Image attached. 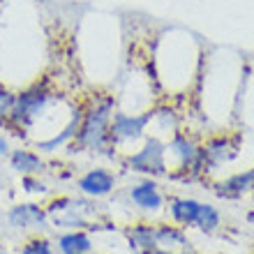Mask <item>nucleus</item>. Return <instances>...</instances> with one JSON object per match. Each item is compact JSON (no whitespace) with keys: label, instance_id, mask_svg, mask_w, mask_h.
<instances>
[{"label":"nucleus","instance_id":"nucleus-6","mask_svg":"<svg viewBox=\"0 0 254 254\" xmlns=\"http://www.w3.org/2000/svg\"><path fill=\"white\" fill-rule=\"evenodd\" d=\"M81 118H83V116H81V111H74L72 118H69V123L65 125V129H63L58 136H54L51 141H40V143H37V148H40V150H56V148L63 146L65 141H69L72 136H76L79 125H81Z\"/></svg>","mask_w":254,"mask_h":254},{"label":"nucleus","instance_id":"nucleus-19","mask_svg":"<svg viewBox=\"0 0 254 254\" xmlns=\"http://www.w3.org/2000/svg\"><path fill=\"white\" fill-rule=\"evenodd\" d=\"M7 150H9V146H7V141L0 136V155H7Z\"/></svg>","mask_w":254,"mask_h":254},{"label":"nucleus","instance_id":"nucleus-8","mask_svg":"<svg viewBox=\"0 0 254 254\" xmlns=\"http://www.w3.org/2000/svg\"><path fill=\"white\" fill-rule=\"evenodd\" d=\"M199 213H201V203L199 201H192V199L174 201V206H171V215H174L181 224H196Z\"/></svg>","mask_w":254,"mask_h":254},{"label":"nucleus","instance_id":"nucleus-3","mask_svg":"<svg viewBox=\"0 0 254 254\" xmlns=\"http://www.w3.org/2000/svg\"><path fill=\"white\" fill-rule=\"evenodd\" d=\"M153 114H141V116H129V114H116L111 116V127H109V134H111V141L116 139H136L146 125L150 123Z\"/></svg>","mask_w":254,"mask_h":254},{"label":"nucleus","instance_id":"nucleus-17","mask_svg":"<svg viewBox=\"0 0 254 254\" xmlns=\"http://www.w3.org/2000/svg\"><path fill=\"white\" fill-rule=\"evenodd\" d=\"M164 241H176V243H183V234L176 231V229H160L157 231V243H164Z\"/></svg>","mask_w":254,"mask_h":254},{"label":"nucleus","instance_id":"nucleus-11","mask_svg":"<svg viewBox=\"0 0 254 254\" xmlns=\"http://www.w3.org/2000/svg\"><path fill=\"white\" fill-rule=\"evenodd\" d=\"M63 254H86L90 250V238L86 234H69L61 238Z\"/></svg>","mask_w":254,"mask_h":254},{"label":"nucleus","instance_id":"nucleus-10","mask_svg":"<svg viewBox=\"0 0 254 254\" xmlns=\"http://www.w3.org/2000/svg\"><path fill=\"white\" fill-rule=\"evenodd\" d=\"M132 199L139 203L141 208H160L162 203V196L157 194V190H155L153 183H143V185H139V188L132 190Z\"/></svg>","mask_w":254,"mask_h":254},{"label":"nucleus","instance_id":"nucleus-18","mask_svg":"<svg viewBox=\"0 0 254 254\" xmlns=\"http://www.w3.org/2000/svg\"><path fill=\"white\" fill-rule=\"evenodd\" d=\"M23 185H26V190H30V192H44V185L30 181V178H23Z\"/></svg>","mask_w":254,"mask_h":254},{"label":"nucleus","instance_id":"nucleus-2","mask_svg":"<svg viewBox=\"0 0 254 254\" xmlns=\"http://www.w3.org/2000/svg\"><path fill=\"white\" fill-rule=\"evenodd\" d=\"M49 102V90L44 86H35L28 88L23 93L16 95L9 114V125L14 127H26L35 121V116H40V111L47 107Z\"/></svg>","mask_w":254,"mask_h":254},{"label":"nucleus","instance_id":"nucleus-13","mask_svg":"<svg viewBox=\"0 0 254 254\" xmlns=\"http://www.w3.org/2000/svg\"><path fill=\"white\" fill-rule=\"evenodd\" d=\"M14 100H16V95L0 86V127L9 123V114H12Z\"/></svg>","mask_w":254,"mask_h":254},{"label":"nucleus","instance_id":"nucleus-15","mask_svg":"<svg viewBox=\"0 0 254 254\" xmlns=\"http://www.w3.org/2000/svg\"><path fill=\"white\" fill-rule=\"evenodd\" d=\"M171 148H174L176 153L183 157V164H188V162L194 157V146L190 143L188 139H185V136H176L174 143H171Z\"/></svg>","mask_w":254,"mask_h":254},{"label":"nucleus","instance_id":"nucleus-5","mask_svg":"<svg viewBox=\"0 0 254 254\" xmlns=\"http://www.w3.org/2000/svg\"><path fill=\"white\" fill-rule=\"evenodd\" d=\"M79 188L81 192L90 194V196H104L114 190V176L102 171V169H95L90 174H86L83 178L79 181Z\"/></svg>","mask_w":254,"mask_h":254},{"label":"nucleus","instance_id":"nucleus-14","mask_svg":"<svg viewBox=\"0 0 254 254\" xmlns=\"http://www.w3.org/2000/svg\"><path fill=\"white\" fill-rule=\"evenodd\" d=\"M250 188H254V169L248 171V174L234 176V178L227 183V190H231V192H245V190H250Z\"/></svg>","mask_w":254,"mask_h":254},{"label":"nucleus","instance_id":"nucleus-12","mask_svg":"<svg viewBox=\"0 0 254 254\" xmlns=\"http://www.w3.org/2000/svg\"><path fill=\"white\" fill-rule=\"evenodd\" d=\"M196 224H199L201 229H206V231H213V229L220 224V215H217V210H215L213 206H203V203H201V213H199V217H196Z\"/></svg>","mask_w":254,"mask_h":254},{"label":"nucleus","instance_id":"nucleus-20","mask_svg":"<svg viewBox=\"0 0 254 254\" xmlns=\"http://www.w3.org/2000/svg\"><path fill=\"white\" fill-rule=\"evenodd\" d=\"M248 220H250V222H254V213H250V215H248Z\"/></svg>","mask_w":254,"mask_h":254},{"label":"nucleus","instance_id":"nucleus-7","mask_svg":"<svg viewBox=\"0 0 254 254\" xmlns=\"http://www.w3.org/2000/svg\"><path fill=\"white\" fill-rule=\"evenodd\" d=\"M9 222L14 227H28V224H42L44 222V213H42L37 206L33 203H26V206H16L9 213Z\"/></svg>","mask_w":254,"mask_h":254},{"label":"nucleus","instance_id":"nucleus-16","mask_svg":"<svg viewBox=\"0 0 254 254\" xmlns=\"http://www.w3.org/2000/svg\"><path fill=\"white\" fill-rule=\"evenodd\" d=\"M21 254H54L51 252V245H49L47 241H30L23 245V250H21Z\"/></svg>","mask_w":254,"mask_h":254},{"label":"nucleus","instance_id":"nucleus-4","mask_svg":"<svg viewBox=\"0 0 254 254\" xmlns=\"http://www.w3.org/2000/svg\"><path fill=\"white\" fill-rule=\"evenodd\" d=\"M129 164H132L136 171H146V174H162L164 171V148L157 141H148V146L136 153L134 157H129Z\"/></svg>","mask_w":254,"mask_h":254},{"label":"nucleus","instance_id":"nucleus-9","mask_svg":"<svg viewBox=\"0 0 254 254\" xmlns=\"http://www.w3.org/2000/svg\"><path fill=\"white\" fill-rule=\"evenodd\" d=\"M12 167L21 174H35L42 169V160L30 150H14L12 153Z\"/></svg>","mask_w":254,"mask_h":254},{"label":"nucleus","instance_id":"nucleus-21","mask_svg":"<svg viewBox=\"0 0 254 254\" xmlns=\"http://www.w3.org/2000/svg\"><path fill=\"white\" fill-rule=\"evenodd\" d=\"M0 254H5V252H0Z\"/></svg>","mask_w":254,"mask_h":254},{"label":"nucleus","instance_id":"nucleus-1","mask_svg":"<svg viewBox=\"0 0 254 254\" xmlns=\"http://www.w3.org/2000/svg\"><path fill=\"white\" fill-rule=\"evenodd\" d=\"M111 116H114V97L100 100L83 118L79 125V141L83 146L93 148V150H104L107 141H111L109 127H111Z\"/></svg>","mask_w":254,"mask_h":254}]
</instances>
